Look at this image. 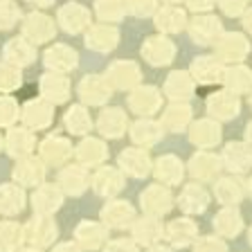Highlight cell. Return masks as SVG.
Masks as SVG:
<instances>
[{
  "label": "cell",
  "mask_w": 252,
  "mask_h": 252,
  "mask_svg": "<svg viewBox=\"0 0 252 252\" xmlns=\"http://www.w3.org/2000/svg\"><path fill=\"white\" fill-rule=\"evenodd\" d=\"M23 234H25V241H30L34 248H45L57 239V225L47 216H36L25 225Z\"/></svg>",
  "instance_id": "1"
},
{
  "label": "cell",
  "mask_w": 252,
  "mask_h": 252,
  "mask_svg": "<svg viewBox=\"0 0 252 252\" xmlns=\"http://www.w3.org/2000/svg\"><path fill=\"white\" fill-rule=\"evenodd\" d=\"M196 234H198V230H196V225L189 219L171 220L167 225V230H164V236H167L176 248H187L189 243H194Z\"/></svg>",
  "instance_id": "2"
},
{
  "label": "cell",
  "mask_w": 252,
  "mask_h": 252,
  "mask_svg": "<svg viewBox=\"0 0 252 252\" xmlns=\"http://www.w3.org/2000/svg\"><path fill=\"white\" fill-rule=\"evenodd\" d=\"M101 219H104V223L110 227H126L133 223L135 212H133V207L128 203L115 200V203H108L104 210H101Z\"/></svg>",
  "instance_id": "3"
},
{
  "label": "cell",
  "mask_w": 252,
  "mask_h": 252,
  "mask_svg": "<svg viewBox=\"0 0 252 252\" xmlns=\"http://www.w3.org/2000/svg\"><path fill=\"white\" fill-rule=\"evenodd\" d=\"M142 207L151 216H160L171 210V194L162 187H149L142 194Z\"/></svg>",
  "instance_id": "4"
},
{
  "label": "cell",
  "mask_w": 252,
  "mask_h": 252,
  "mask_svg": "<svg viewBox=\"0 0 252 252\" xmlns=\"http://www.w3.org/2000/svg\"><path fill=\"white\" fill-rule=\"evenodd\" d=\"M164 234V227L160 225V220L156 216H147V219H140L133 225V236L135 241L142 246H156V241Z\"/></svg>",
  "instance_id": "5"
},
{
  "label": "cell",
  "mask_w": 252,
  "mask_h": 252,
  "mask_svg": "<svg viewBox=\"0 0 252 252\" xmlns=\"http://www.w3.org/2000/svg\"><path fill=\"white\" fill-rule=\"evenodd\" d=\"M77 241L86 248V250H97L101 243L106 241V230L99 225V223H81L77 227Z\"/></svg>",
  "instance_id": "6"
},
{
  "label": "cell",
  "mask_w": 252,
  "mask_h": 252,
  "mask_svg": "<svg viewBox=\"0 0 252 252\" xmlns=\"http://www.w3.org/2000/svg\"><path fill=\"white\" fill-rule=\"evenodd\" d=\"M61 200L63 198H61V194H59V189L45 185V187H41L36 194H34V210H36L38 214L47 216L61 207Z\"/></svg>",
  "instance_id": "7"
},
{
  "label": "cell",
  "mask_w": 252,
  "mask_h": 252,
  "mask_svg": "<svg viewBox=\"0 0 252 252\" xmlns=\"http://www.w3.org/2000/svg\"><path fill=\"white\" fill-rule=\"evenodd\" d=\"M210 203V196L205 191L203 187L198 185H187L183 191V198H180V205H183V210L189 212V214H200V212L207 207Z\"/></svg>",
  "instance_id": "8"
},
{
  "label": "cell",
  "mask_w": 252,
  "mask_h": 252,
  "mask_svg": "<svg viewBox=\"0 0 252 252\" xmlns=\"http://www.w3.org/2000/svg\"><path fill=\"white\" fill-rule=\"evenodd\" d=\"M156 176H158V180H162L167 185H178L183 180V162L176 160L173 156L160 158L156 167Z\"/></svg>",
  "instance_id": "9"
},
{
  "label": "cell",
  "mask_w": 252,
  "mask_h": 252,
  "mask_svg": "<svg viewBox=\"0 0 252 252\" xmlns=\"http://www.w3.org/2000/svg\"><path fill=\"white\" fill-rule=\"evenodd\" d=\"M225 162L232 171H246L252 167V151L246 144H227L225 149Z\"/></svg>",
  "instance_id": "10"
},
{
  "label": "cell",
  "mask_w": 252,
  "mask_h": 252,
  "mask_svg": "<svg viewBox=\"0 0 252 252\" xmlns=\"http://www.w3.org/2000/svg\"><path fill=\"white\" fill-rule=\"evenodd\" d=\"M25 207V196L14 185H2L0 187V212L2 214H18Z\"/></svg>",
  "instance_id": "11"
},
{
  "label": "cell",
  "mask_w": 252,
  "mask_h": 252,
  "mask_svg": "<svg viewBox=\"0 0 252 252\" xmlns=\"http://www.w3.org/2000/svg\"><path fill=\"white\" fill-rule=\"evenodd\" d=\"M120 164L126 169V171L131 173V176H137V178H142V176H147L149 173V156L144 151H124L120 156Z\"/></svg>",
  "instance_id": "12"
},
{
  "label": "cell",
  "mask_w": 252,
  "mask_h": 252,
  "mask_svg": "<svg viewBox=\"0 0 252 252\" xmlns=\"http://www.w3.org/2000/svg\"><path fill=\"white\" fill-rule=\"evenodd\" d=\"M214 227L220 236H236L243 227L241 214H239L236 210H223L214 219Z\"/></svg>",
  "instance_id": "13"
},
{
  "label": "cell",
  "mask_w": 252,
  "mask_h": 252,
  "mask_svg": "<svg viewBox=\"0 0 252 252\" xmlns=\"http://www.w3.org/2000/svg\"><path fill=\"white\" fill-rule=\"evenodd\" d=\"M14 176L23 185H41L43 176H45V169H43V164L38 160H23L14 169Z\"/></svg>",
  "instance_id": "14"
},
{
  "label": "cell",
  "mask_w": 252,
  "mask_h": 252,
  "mask_svg": "<svg viewBox=\"0 0 252 252\" xmlns=\"http://www.w3.org/2000/svg\"><path fill=\"white\" fill-rule=\"evenodd\" d=\"M23 239V227L16 223H0V252H18Z\"/></svg>",
  "instance_id": "15"
},
{
  "label": "cell",
  "mask_w": 252,
  "mask_h": 252,
  "mask_svg": "<svg viewBox=\"0 0 252 252\" xmlns=\"http://www.w3.org/2000/svg\"><path fill=\"white\" fill-rule=\"evenodd\" d=\"M220 164L216 158L212 156H205V153H200V156H194V160H191V173H194L198 180H210L214 178L216 173H219Z\"/></svg>",
  "instance_id": "16"
},
{
  "label": "cell",
  "mask_w": 252,
  "mask_h": 252,
  "mask_svg": "<svg viewBox=\"0 0 252 252\" xmlns=\"http://www.w3.org/2000/svg\"><path fill=\"white\" fill-rule=\"evenodd\" d=\"M94 189H97L99 194H104V196L120 191L122 189L120 173H117L115 169H101V171L94 176Z\"/></svg>",
  "instance_id": "17"
},
{
  "label": "cell",
  "mask_w": 252,
  "mask_h": 252,
  "mask_svg": "<svg viewBox=\"0 0 252 252\" xmlns=\"http://www.w3.org/2000/svg\"><path fill=\"white\" fill-rule=\"evenodd\" d=\"M243 196V189L239 185V180H232V178H223L216 183V198L220 203L232 205V203H239Z\"/></svg>",
  "instance_id": "18"
},
{
  "label": "cell",
  "mask_w": 252,
  "mask_h": 252,
  "mask_svg": "<svg viewBox=\"0 0 252 252\" xmlns=\"http://www.w3.org/2000/svg\"><path fill=\"white\" fill-rule=\"evenodd\" d=\"M61 183H63V187L68 189L70 194H81V191L86 189V185H88V180H86V176H84L81 169L70 167V169H65V171L61 173Z\"/></svg>",
  "instance_id": "19"
},
{
  "label": "cell",
  "mask_w": 252,
  "mask_h": 252,
  "mask_svg": "<svg viewBox=\"0 0 252 252\" xmlns=\"http://www.w3.org/2000/svg\"><path fill=\"white\" fill-rule=\"evenodd\" d=\"M104 144L101 142H97V140H86L81 147H79V151H77V156L84 160V162H90V164H94V162H99V160H104Z\"/></svg>",
  "instance_id": "20"
},
{
  "label": "cell",
  "mask_w": 252,
  "mask_h": 252,
  "mask_svg": "<svg viewBox=\"0 0 252 252\" xmlns=\"http://www.w3.org/2000/svg\"><path fill=\"white\" fill-rule=\"evenodd\" d=\"M68 144L63 140H45L43 142V156H47V160H54V162H61L63 158L68 156Z\"/></svg>",
  "instance_id": "21"
},
{
  "label": "cell",
  "mask_w": 252,
  "mask_h": 252,
  "mask_svg": "<svg viewBox=\"0 0 252 252\" xmlns=\"http://www.w3.org/2000/svg\"><path fill=\"white\" fill-rule=\"evenodd\" d=\"M194 252H227V246L216 236H203L196 241Z\"/></svg>",
  "instance_id": "22"
},
{
  "label": "cell",
  "mask_w": 252,
  "mask_h": 252,
  "mask_svg": "<svg viewBox=\"0 0 252 252\" xmlns=\"http://www.w3.org/2000/svg\"><path fill=\"white\" fill-rule=\"evenodd\" d=\"M104 252H137V248L135 243L126 241V239H117V241H110Z\"/></svg>",
  "instance_id": "23"
},
{
  "label": "cell",
  "mask_w": 252,
  "mask_h": 252,
  "mask_svg": "<svg viewBox=\"0 0 252 252\" xmlns=\"http://www.w3.org/2000/svg\"><path fill=\"white\" fill-rule=\"evenodd\" d=\"M54 252H84V250H81L77 243H59V246L54 248Z\"/></svg>",
  "instance_id": "24"
},
{
  "label": "cell",
  "mask_w": 252,
  "mask_h": 252,
  "mask_svg": "<svg viewBox=\"0 0 252 252\" xmlns=\"http://www.w3.org/2000/svg\"><path fill=\"white\" fill-rule=\"evenodd\" d=\"M149 252H171L169 248H164V246H151L149 248Z\"/></svg>",
  "instance_id": "25"
},
{
  "label": "cell",
  "mask_w": 252,
  "mask_h": 252,
  "mask_svg": "<svg viewBox=\"0 0 252 252\" xmlns=\"http://www.w3.org/2000/svg\"><path fill=\"white\" fill-rule=\"evenodd\" d=\"M18 252H41L38 248H25V250H18Z\"/></svg>",
  "instance_id": "26"
},
{
  "label": "cell",
  "mask_w": 252,
  "mask_h": 252,
  "mask_svg": "<svg viewBox=\"0 0 252 252\" xmlns=\"http://www.w3.org/2000/svg\"><path fill=\"white\" fill-rule=\"evenodd\" d=\"M250 246H252V227H250Z\"/></svg>",
  "instance_id": "27"
},
{
  "label": "cell",
  "mask_w": 252,
  "mask_h": 252,
  "mask_svg": "<svg viewBox=\"0 0 252 252\" xmlns=\"http://www.w3.org/2000/svg\"><path fill=\"white\" fill-rule=\"evenodd\" d=\"M250 194H252V180H250Z\"/></svg>",
  "instance_id": "28"
}]
</instances>
